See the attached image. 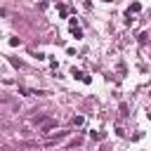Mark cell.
<instances>
[{
	"instance_id": "5b68a950",
	"label": "cell",
	"mask_w": 151,
	"mask_h": 151,
	"mask_svg": "<svg viewBox=\"0 0 151 151\" xmlns=\"http://www.w3.org/2000/svg\"><path fill=\"white\" fill-rule=\"evenodd\" d=\"M73 125H83V116H73Z\"/></svg>"
},
{
	"instance_id": "8992f818",
	"label": "cell",
	"mask_w": 151,
	"mask_h": 151,
	"mask_svg": "<svg viewBox=\"0 0 151 151\" xmlns=\"http://www.w3.org/2000/svg\"><path fill=\"white\" fill-rule=\"evenodd\" d=\"M71 31H73V35H76V38H83V31H80V28H71Z\"/></svg>"
},
{
	"instance_id": "52a82bcc",
	"label": "cell",
	"mask_w": 151,
	"mask_h": 151,
	"mask_svg": "<svg viewBox=\"0 0 151 151\" xmlns=\"http://www.w3.org/2000/svg\"><path fill=\"white\" fill-rule=\"evenodd\" d=\"M104 3H113V0H104Z\"/></svg>"
},
{
	"instance_id": "3957f363",
	"label": "cell",
	"mask_w": 151,
	"mask_h": 151,
	"mask_svg": "<svg viewBox=\"0 0 151 151\" xmlns=\"http://www.w3.org/2000/svg\"><path fill=\"white\" fill-rule=\"evenodd\" d=\"M139 10H142V5H139V3H132V5H130V10H127V14H132V12H139Z\"/></svg>"
},
{
	"instance_id": "6da1fadb",
	"label": "cell",
	"mask_w": 151,
	"mask_h": 151,
	"mask_svg": "<svg viewBox=\"0 0 151 151\" xmlns=\"http://www.w3.org/2000/svg\"><path fill=\"white\" fill-rule=\"evenodd\" d=\"M71 76H73V78H78V80H83V83H90V76H85L83 71H78V69H73L71 71Z\"/></svg>"
},
{
	"instance_id": "277c9868",
	"label": "cell",
	"mask_w": 151,
	"mask_h": 151,
	"mask_svg": "<svg viewBox=\"0 0 151 151\" xmlns=\"http://www.w3.org/2000/svg\"><path fill=\"white\" fill-rule=\"evenodd\" d=\"M10 45L17 47V45H21V40H19V38H10Z\"/></svg>"
},
{
	"instance_id": "7a4b0ae2",
	"label": "cell",
	"mask_w": 151,
	"mask_h": 151,
	"mask_svg": "<svg viewBox=\"0 0 151 151\" xmlns=\"http://www.w3.org/2000/svg\"><path fill=\"white\" fill-rule=\"evenodd\" d=\"M52 127H57V121H43V127H40V132H43V135H47V132H50Z\"/></svg>"
}]
</instances>
